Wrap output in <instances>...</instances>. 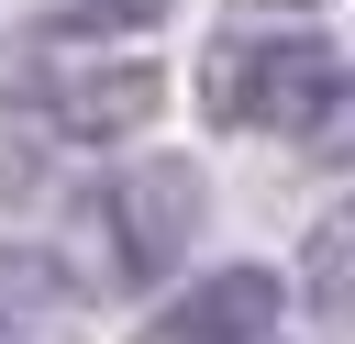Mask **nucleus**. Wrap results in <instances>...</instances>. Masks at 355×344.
Listing matches in <instances>:
<instances>
[{
	"label": "nucleus",
	"mask_w": 355,
	"mask_h": 344,
	"mask_svg": "<svg viewBox=\"0 0 355 344\" xmlns=\"http://www.w3.org/2000/svg\"><path fill=\"white\" fill-rule=\"evenodd\" d=\"M0 89H11V111L55 122L78 144H111V133H133L155 111V67L144 55H44V44H11L0 55Z\"/></svg>",
	"instance_id": "obj_1"
},
{
	"label": "nucleus",
	"mask_w": 355,
	"mask_h": 344,
	"mask_svg": "<svg viewBox=\"0 0 355 344\" xmlns=\"http://www.w3.org/2000/svg\"><path fill=\"white\" fill-rule=\"evenodd\" d=\"M200 100H211V122H244V133H311V111L333 100V55H322V44H300V33L211 44Z\"/></svg>",
	"instance_id": "obj_2"
},
{
	"label": "nucleus",
	"mask_w": 355,
	"mask_h": 344,
	"mask_svg": "<svg viewBox=\"0 0 355 344\" xmlns=\"http://www.w3.org/2000/svg\"><path fill=\"white\" fill-rule=\"evenodd\" d=\"M89 233H100V277H166L178 244L200 233V178H189V166L111 178V189L89 200Z\"/></svg>",
	"instance_id": "obj_3"
},
{
	"label": "nucleus",
	"mask_w": 355,
	"mask_h": 344,
	"mask_svg": "<svg viewBox=\"0 0 355 344\" xmlns=\"http://www.w3.org/2000/svg\"><path fill=\"white\" fill-rule=\"evenodd\" d=\"M266 322H277V277H266V266H222V277H200L178 311H155L133 344H266Z\"/></svg>",
	"instance_id": "obj_4"
},
{
	"label": "nucleus",
	"mask_w": 355,
	"mask_h": 344,
	"mask_svg": "<svg viewBox=\"0 0 355 344\" xmlns=\"http://www.w3.org/2000/svg\"><path fill=\"white\" fill-rule=\"evenodd\" d=\"M311 300L322 311H355V200L311 233Z\"/></svg>",
	"instance_id": "obj_5"
},
{
	"label": "nucleus",
	"mask_w": 355,
	"mask_h": 344,
	"mask_svg": "<svg viewBox=\"0 0 355 344\" xmlns=\"http://www.w3.org/2000/svg\"><path fill=\"white\" fill-rule=\"evenodd\" d=\"M67 277H55V255H22V244H0V322H22V311H44Z\"/></svg>",
	"instance_id": "obj_6"
},
{
	"label": "nucleus",
	"mask_w": 355,
	"mask_h": 344,
	"mask_svg": "<svg viewBox=\"0 0 355 344\" xmlns=\"http://www.w3.org/2000/svg\"><path fill=\"white\" fill-rule=\"evenodd\" d=\"M155 11H166V0H55L67 33H144Z\"/></svg>",
	"instance_id": "obj_7"
},
{
	"label": "nucleus",
	"mask_w": 355,
	"mask_h": 344,
	"mask_svg": "<svg viewBox=\"0 0 355 344\" xmlns=\"http://www.w3.org/2000/svg\"><path fill=\"white\" fill-rule=\"evenodd\" d=\"M311 144H322L333 166H355V78H333V100L311 111Z\"/></svg>",
	"instance_id": "obj_8"
},
{
	"label": "nucleus",
	"mask_w": 355,
	"mask_h": 344,
	"mask_svg": "<svg viewBox=\"0 0 355 344\" xmlns=\"http://www.w3.org/2000/svg\"><path fill=\"white\" fill-rule=\"evenodd\" d=\"M266 11H300V0H266Z\"/></svg>",
	"instance_id": "obj_9"
}]
</instances>
